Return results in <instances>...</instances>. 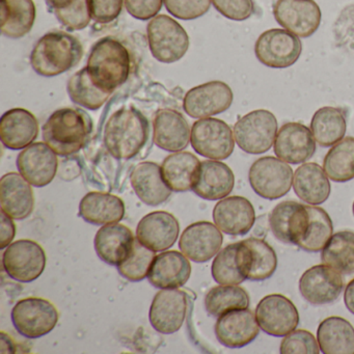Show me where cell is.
I'll return each mask as SVG.
<instances>
[{"label": "cell", "mask_w": 354, "mask_h": 354, "mask_svg": "<svg viewBox=\"0 0 354 354\" xmlns=\"http://www.w3.org/2000/svg\"><path fill=\"white\" fill-rule=\"evenodd\" d=\"M136 237L131 230L120 223L105 225L97 232L95 250L101 260L107 264L118 266L131 252Z\"/></svg>", "instance_id": "30"}, {"label": "cell", "mask_w": 354, "mask_h": 354, "mask_svg": "<svg viewBox=\"0 0 354 354\" xmlns=\"http://www.w3.org/2000/svg\"><path fill=\"white\" fill-rule=\"evenodd\" d=\"M296 196L310 205H320L328 200L330 183L324 169L314 162L304 163L293 176Z\"/></svg>", "instance_id": "32"}, {"label": "cell", "mask_w": 354, "mask_h": 354, "mask_svg": "<svg viewBox=\"0 0 354 354\" xmlns=\"http://www.w3.org/2000/svg\"><path fill=\"white\" fill-rule=\"evenodd\" d=\"M0 202L8 216L17 221L28 218L35 207L32 186L20 174H7L0 180Z\"/></svg>", "instance_id": "28"}, {"label": "cell", "mask_w": 354, "mask_h": 354, "mask_svg": "<svg viewBox=\"0 0 354 354\" xmlns=\"http://www.w3.org/2000/svg\"><path fill=\"white\" fill-rule=\"evenodd\" d=\"M187 296L178 289H163L155 295L149 319L155 330L163 335L177 333L187 314Z\"/></svg>", "instance_id": "17"}, {"label": "cell", "mask_w": 354, "mask_h": 354, "mask_svg": "<svg viewBox=\"0 0 354 354\" xmlns=\"http://www.w3.org/2000/svg\"><path fill=\"white\" fill-rule=\"evenodd\" d=\"M341 273L327 265H316L308 269L299 279V291L302 297L314 304H331L343 291Z\"/></svg>", "instance_id": "18"}, {"label": "cell", "mask_w": 354, "mask_h": 354, "mask_svg": "<svg viewBox=\"0 0 354 354\" xmlns=\"http://www.w3.org/2000/svg\"><path fill=\"white\" fill-rule=\"evenodd\" d=\"M153 138L158 148L167 152H180L189 144V125L179 111L161 109L153 121Z\"/></svg>", "instance_id": "25"}, {"label": "cell", "mask_w": 354, "mask_h": 354, "mask_svg": "<svg viewBox=\"0 0 354 354\" xmlns=\"http://www.w3.org/2000/svg\"><path fill=\"white\" fill-rule=\"evenodd\" d=\"M344 302H345L346 308L354 315V279L346 287L345 293H344Z\"/></svg>", "instance_id": "52"}, {"label": "cell", "mask_w": 354, "mask_h": 354, "mask_svg": "<svg viewBox=\"0 0 354 354\" xmlns=\"http://www.w3.org/2000/svg\"><path fill=\"white\" fill-rule=\"evenodd\" d=\"M12 321L20 335L28 339H38L48 335L57 326L59 312L44 298H24L14 306Z\"/></svg>", "instance_id": "9"}, {"label": "cell", "mask_w": 354, "mask_h": 354, "mask_svg": "<svg viewBox=\"0 0 354 354\" xmlns=\"http://www.w3.org/2000/svg\"><path fill=\"white\" fill-rule=\"evenodd\" d=\"M317 341L324 354H353V326L341 317H329L319 325Z\"/></svg>", "instance_id": "35"}, {"label": "cell", "mask_w": 354, "mask_h": 354, "mask_svg": "<svg viewBox=\"0 0 354 354\" xmlns=\"http://www.w3.org/2000/svg\"><path fill=\"white\" fill-rule=\"evenodd\" d=\"M192 274V265L183 252L169 250L155 257L148 279L159 289L183 287Z\"/></svg>", "instance_id": "27"}, {"label": "cell", "mask_w": 354, "mask_h": 354, "mask_svg": "<svg viewBox=\"0 0 354 354\" xmlns=\"http://www.w3.org/2000/svg\"><path fill=\"white\" fill-rule=\"evenodd\" d=\"M163 3L171 15L181 20L198 19L211 7V0H163Z\"/></svg>", "instance_id": "47"}, {"label": "cell", "mask_w": 354, "mask_h": 354, "mask_svg": "<svg viewBox=\"0 0 354 354\" xmlns=\"http://www.w3.org/2000/svg\"><path fill=\"white\" fill-rule=\"evenodd\" d=\"M211 3L221 15L234 21H244L254 13L252 0H211Z\"/></svg>", "instance_id": "48"}, {"label": "cell", "mask_w": 354, "mask_h": 354, "mask_svg": "<svg viewBox=\"0 0 354 354\" xmlns=\"http://www.w3.org/2000/svg\"><path fill=\"white\" fill-rule=\"evenodd\" d=\"M293 171L285 161L272 156L257 159L248 179L254 192L265 200L283 198L293 185Z\"/></svg>", "instance_id": "8"}, {"label": "cell", "mask_w": 354, "mask_h": 354, "mask_svg": "<svg viewBox=\"0 0 354 354\" xmlns=\"http://www.w3.org/2000/svg\"><path fill=\"white\" fill-rule=\"evenodd\" d=\"M321 260L341 274L354 273V233L339 232L331 236L321 254Z\"/></svg>", "instance_id": "39"}, {"label": "cell", "mask_w": 354, "mask_h": 354, "mask_svg": "<svg viewBox=\"0 0 354 354\" xmlns=\"http://www.w3.org/2000/svg\"><path fill=\"white\" fill-rule=\"evenodd\" d=\"M39 123L30 111L13 109L0 120V138L10 150L28 148L38 138Z\"/></svg>", "instance_id": "29"}, {"label": "cell", "mask_w": 354, "mask_h": 354, "mask_svg": "<svg viewBox=\"0 0 354 354\" xmlns=\"http://www.w3.org/2000/svg\"><path fill=\"white\" fill-rule=\"evenodd\" d=\"M124 0H88L91 17L98 24H111L123 9Z\"/></svg>", "instance_id": "49"}, {"label": "cell", "mask_w": 354, "mask_h": 354, "mask_svg": "<svg viewBox=\"0 0 354 354\" xmlns=\"http://www.w3.org/2000/svg\"><path fill=\"white\" fill-rule=\"evenodd\" d=\"M299 203L294 201H285L275 206L269 216V225L274 237L286 244H291L289 225L292 215Z\"/></svg>", "instance_id": "45"}, {"label": "cell", "mask_w": 354, "mask_h": 354, "mask_svg": "<svg viewBox=\"0 0 354 354\" xmlns=\"http://www.w3.org/2000/svg\"><path fill=\"white\" fill-rule=\"evenodd\" d=\"M259 326L267 335L285 337L295 330L299 315L293 302L281 294L265 296L256 308Z\"/></svg>", "instance_id": "14"}, {"label": "cell", "mask_w": 354, "mask_h": 354, "mask_svg": "<svg viewBox=\"0 0 354 354\" xmlns=\"http://www.w3.org/2000/svg\"><path fill=\"white\" fill-rule=\"evenodd\" d=\"M273 15L279 26L299 38H308L318 30L321 10L314 0H277Z\"/></svg>", "instance_id": "13"}, {"label": "cell", "mask_w": 354, "mask_h": 354, "mask_svg": "<svg viewBox=\"0 0 354 354\" xmlns=\"http://www.w3.org/2000/svg\"><path fill=\"white\" fill-rule=\"evenodd\" d=\"M223 241V234L216 225L200 221L184 230L179 246L189 260L204 263L211 260L221 250Z\"/></svg>", "instance_id": "22"}, {"label": "cell", "mask_w": 354, "mask_h": 354, "mask_svg": "<svg viewBox=\"0 0 354 354\" xmlns=\"http://www.w3.org/2000/svg\"><path fill=\"white\" fill-rule=\"evenodd\" d=\"M82 55L84 48L77 38L55 30L38 41L30 55V64L39 75L55 77L76 67Z\"/></svg>", "instance_id": "2"}, {"label": "cell", "mask_w": 354, "mask_h": 354, "mask_svg": "<svg viewBox=\"0 0 354 354\" xmlns=\"http://www.w3.org/2000/svg\"><path fill=\"white\" fill-rule=\"evenodd\" d=\"M236 260L240 272L250 281H265L277 270V257L274 250L259 238L238 242Z\"/></svg>", "instance_id": "16"}, {"label": "cell", "mask_w": 354, "mask_h": 354, "mask_svg": "<svg viewBox=\"0 0 354 354\" xmlns=\"http://www.w3.org/2000/svg\"><path fill=\"white\" fill-rule=\"evenodd\" d=\"M238 147L248 154H263L274 145L277 120L266 109H257L238 120L234 126Z\"/></svg>", "instance_id": "7"}, {"label": "cell", "mask_w": 354, "mask_h": 354, "mask_svg": "<svg viewBox=\"0 0 354 354\" xmlns=\"http://www.w3.org/2000/svg\"><path fill=\"white\" fill-rule=\"evenodd\" d=\"M130 180L136 196L149 206H158L171 196V189L165 183L157 163H140L132 171Z\"/></svg>", "instance_id": "31"}, {"label": "cell", "mask_w": 354, "mask_h": 354, "mask_svg": "<svg viewBox=\"0 0 354 354\" xmlns=\"http://www.w3.org/2000/svg\"><path fill=\"white\" fill-rule=\"evenodd\" d=\"M148 138V120L133 107L115 111L105 126V147L111 156L122 160L136 156Z\"/></svg>", "instance_id": "4"}, {"label": "cell", "mask_w": 354, "mask_h": 354, "mask_svg": "<svg viewBox=\"0 0 354 354\" xmlns=\"http://www.w3.org/2000/svg\"><path fill=\"white\" fill-rule=\"evenodd\" d=\"M213 221L227 235H245L254 227L256 213L254 206L243 196H229L217 203L213 210Z\"/></svg>", "instance_id": "24"}, {"label": "cell", "mask_w": 354, "mask_h": 354, "mask_svg": "<svg viewBox=\"0 0 354 354\" xmlns=\"http://www.w3.org/2000/svg\"><path fill=\"white\" fill-rule=\"evenodd\" d=\"M55 17L69 30H80L90 24L88 0H73L63 9L55 10Z\"/></svg>", "instance_id": "44"}, {"label": "cell", "mask_w": 354, "mask_h": 354, "mask_svg": "<svg viewBox=\"0 0 354 354\" xmlns=\"http://www.w3.org/2000/svg\"><path fill=\"white\" fill-rule=\"evenodd\" d=\"M237 248L238 243L229 244L217 254L213 261L211 272L213 279L219 285H240L245 281V277L238 268L236 260Z\"/></svg>", "instance_id": "43"}, {"label": "cell", "mask_w": 354, "mask_h": 354, "mask_svg": "<svg viewBox=\"0 0 354 354\" xmlns=\"http://www.w3.org/2000/svg\"><path fill=\"white\" fill-rule=\"evenodd\" d=\"M36 6L32 0H1V32L11 39L26 36L34 28Z\"/></svg>", "instance_id": "36"}, {"label": "cell", "mask_w": 354, "mask_h": 354, "mask_svg": "<svg viewBox=\"0 0 354 354\" xmlns=\"http://www.w3.org/2000/svg\"><path fill=\"white\" fill-rule=\"evenodd\" d=\"M192 148L201 156L212 160L229 158L235 148V138L225 122L213 118L198 120L190 133Z\"/></svg>", "instance_id": "10"}, {"label": "cell", "mask_w": 354, "mask_h": 354, "mask_svg": "<svg viewBox=\"0 0 354 354\" xmlns=\"http://www.w3.org/2000/svg\"><path fill=\"white\" fill-rule=\"evenodd\" d=\"M310 131L319 146L323 148L333 146L345 136V113L335 107L318 109L310 121Z\"/></svg>", "instance_id": "37"}, {"label": "cell", "mask_w": 354, "mask_h": 354, "mask_svg": "<svg viewBox=\"0 0 354 354\" xmlns=\"http://www.w3.org/2000/svg\"><path fill=\"white\" fill-rule=\"evenodd\" d=\"M67 90L70 98L75 104L90 111L101 109L111 95L95 86L88 68H84L70 78Z\"/></svg>", "instance_id": "41"}, {"label": "cell", "mask_w": 354, "mask_h": 354, "mask_svg": "<svg viewBox=\"0 0 354 354\" xmlns=\"http://www.w3.org/2000/svg\"><path fill=\"white\" fill-rule=\"evenodd\" d=\"M273 147L277 158L290 165H299L312 158L316 151V140L306 125L287 123L277 132Z\"/></svg>", "instance_id": "20"}, {"label": "cell", "mask_w": 354, "mask_h": 354, "mask_svg": "<svg viewBox=\"0 0 354 354\" xmlns=\"http://www.w3.org/2000/svg\"><path fill=\"white\" fill-rule=\"evenodd\" d=\"M302 53L300 39L292 32L279 28L263 32L254 45L257 59L271 69H286L299 59Z\"/></svg>", "instance_id": "11"}, {"label": "cell", "mask_w": 354, "mask_h": 354, "mask_svg": "<svg viewBox=\"0 0 354 354\" xmlns=\"http://www.w3.org/2000/svg\"><path fill=\"white\" fill-rule=\"evenodd\" d=\"M11 217L1 212V229H0V250H5L13 241L16 234L15 223Z\"/></svg>", "instance_id": "51"}, {"label": "cell", "mask_w": 354, "mask_h": 354, "mask_svg": "<svg viewBox=\"0 0 354 354\" xmlns=\"http://www.w3.org/2000/svg\"><path fill=\"white\" fill-rule=\"evenodd\" d=\"M333 221L324 209L298 205L289 225L291 244L308 252H318L333 236Z\"/></svg>", "instance_id": "5"}, {"label": "cell", "mask_w": 354, "mask_h": 354, "mask_svg": "<svg viewBox=\"0 0 354 354\" xmlns=\"http://www.w3.org/2000/svg\"><path fill=\"white\" fill-rule=\"evenodd\" d=\"M20 175L35 187H44L55 179L59 160L57 153L45 142H35L24 149L17 158Z\"/></svg>", "instance_id": "19"}, {"label": "cell", "mask_w": 354, "mask_h": 354, "mask_svg": "<svg viewBox=\"0 0 354 354\" xmlns=\"http://www.w3.org/2000/svg\"><path fill=\"white\" fill-rule=\"evenodd\" d=\"M260 326L256 314L248 310H232L218 317L215 335L219 343L231 349H237L252 343L258 337Z\"/></svg>", "instance_id": "21"}, {"label": "cell", "mask_w": 354, "mask_h": 354, "mask_svg": "<svg viewBox=\"0 0 354 354\" xmlns=\"http://www.w3.org/2000/svg\"><path fill=\"white\" fill-rule=\"evenodd\" d=\"M323 169L337 183L354 179V138H343L325 155Z\"/></svg>", "instance_id": "38"}, {"label": "cell", "mask_w": 354, "mask_h": 354, "mask_svg": "<svg viewBox=\"0 0 354 354\" xmlns=\"http://www.w3.org/2000/svg\"><path fill=\"white\" fill-rule=\"evenodd\" d=\"M92 129L90 115L82 109H57L43 126V140L57 155L70 156L84 148Z\"/></svg>", "instance_id": "3"}, {"label": "cell", "mask_w": 354, "mask_h": 354, "mask_svg": "<svg viewBox=\"0 0 354 354\" xmlns=\"http://www.w3.org/2000/svg\"><path fill=\"white\" fill-rule=\"evenodd\" d=\"M201 162L189 152H177L169 155L161 165L163 179L171 192H189L194 187Z\"/></svg>", "instance_id": "34"}, {"label": "cell", "mask_w": 354, "mask_h": 354, "mask_svg": "<svg viewBox=\"0 0 354 354\" xmlns=\"http://www.w3.org/2000/svg\"><path fill=\"white\" fill-rule=\"evenodd\" d=\"M180 225L173 214L156 211L142 217L136 229V238L153 252L169 250L177 241Z\"/></svg>", "instance_id": "23"}, {"label": "cell", "mask_w": 354, "mask_h": 354, "mask_svg": "<svg viewBox=\"0 0 354 354\" xmlns=\"http://www.w3.org/2000/svg\"><path fill=\"white\" fill-rule=\"evenodd\" d=\"M80 214L86 223L95 225L117 223L125 215V204L113 194L90 192L80 202Z\"/></svg>", "instance_id": "33"}, {"label": "cell", "mask_w": 354, "mask_h": 354, "mask_svg": "<svg viewBox=\"0 0 354 354\" xmlns=\"http://www.w3.org/2000/svg\"><path fill=\"white\" fill-rule=\"evenodd\" d=\"M86 68L95 86L113 94L129 77L131 69L129 50L117 39L111 37L101 39L93 46Z\"/></svg>", "instance_id": "1"}, {"label": "cell", "mask_w": 354, "mask_h": 354, "mask_svg": "<svg viewBox=\"0 0 354 354\" xmlns=\"http://www.w3.org/2000/svg\"><path fill=\"white\" fill-rule=\"evenodd\" d=\"M233 100V92L227 84L210 82L188 91L183 109L189 117L205 119L227 111Z\"/></svg>", "instance_id": "15"}, {"label": "cell", "mask_w": 354, "mask_h": 354, "mask_svg": "<svg viewBox=\"0 0 354 354\" xmlns=\"http://www.w3.org/2000/svg\"><path fill=\"white\" fill-rule=\"evenodd\" d=\"M279 352L281 354H318L320 347L310 331L299 329L285 335Z\"/></svg>", "instance_id": "46"}, {"label": "cell", "mask_w": 354, "mask_h": 354, "mask_svg": "<svg viewBox=\"0 0 354 354\" xmlns=\"http://www.w3.org/2000/svg\"><path fill=\"white\" fill-rule=\"evenodd\" d=\"M207 312L213 317H221L232 310L250 306V296L238 285H221L212 288L205 298Z\"/></svg>", "instance_id": "40"}, {"label": "cell", "mask_w": 354, "mask_h": 354, "mask_svg": "<svg viewBox=\"0 0 354 354\" xmlns=\"http://www.w3.org/2000/svg\"><path fill=\"white\" fill-rule=\"evenodd\" d=\"M1 341L6 342V343H7V347L3 348V349H1V352H3V353H8V352H9V353H12V352H14L13 343H12L10 339L9 342H7V339H6L5 333H1Z\"/></svg>", "instance_id": "54"}, {"label": "cell", "mask_w": 354, "mask_h": 354, "mask_svg": "<svg viewBox=\"0 0 354 354\" xmlns=\"http://www.w3.org/2000/svg\"><path fill=\"white\" fill-rule=\"evenodd\" d=\"M149 47L153 57L165 64L183 59L189 47L186 30L173 18L159 15L149 22L147 28Z\"/></svg>", "instance_id": "6"}, {"label": "cell", "mask_w": 354, "mask_h": 354, "mask_svg": "<svg viewBox=\"0 0 354 354\" xmlns=\"http://www.w3.org/2000/svg\"><path fill=\"white\" fill-rule=\"evenodd\" d=\"M72 1H73V0H46L47 5H48V7L51 8L53 11L67 7Z\"/></svg>", "instance_id": "53"}, {"label": "cell", "mask_w": 354, "mask_h": 354, "mask_svg": "<svg viewBox=\"0 0 354 354\" xmlns=\"http://www.w3.org/2000/svg\"><path fill=\"white\" fill-rule=\"evenodd\" d=\"M352 211H353V215H354V202H353V206H352Z\"/></svg>", "instance_id": "55"}, {"label": "cell", "mask_w": 354, "mask_h": 354, "mask_svg": "<svg viewBox=\"0 0 354 354\" xmlns=\"http://www.w3.org/2000/svg\"><path fill=\"white\" fill-rule=\"evenodd\" d=\"M3 269L20 283L36 281L44 272L46 254L40 244L28 239L17 240L3 254Z\"/></svg>", "instance_id": "12"}, {"label": "cell", "mask_w": 354, "mask_h": 354, "mask_svg": "<svg viewBox=\"0 0 354 354\" xmlns=\"http://www.w3.org/2000/svg\"><path fill=\"white\" fill-rule=\"evenodd\" d=\"M234 185L235 176L225 163L205 160L201 162L192 190L204 200H223L231 194Z\"/></svg>", "instance_id": "26"}, {"label": "cell", "mask_w": 354, "mask_h": 354, "mask_svg": "<svg viewBox=\"0 0 354 354\" xmlns=\"http://www.w3.org/2000/svg\"><path fill=\"white\" fill-rule=\"evenodd\" d=\"M155 257V252L146 248L136 238L131 252L121 264L118 265V270L128 281H142L148 277Z\"/></svg>", "instance_id": "42"}, {"label": "cell", "mask_w": 354, "mask_h": 354, "mask_svg": "<svg viewBox=\"0 0 354 354\" xmlns=\"http://www.w3.org/2000/svg\"><path fill=\"white\" fill-rule=\"evenodd\" d=\"M163 0H125L128 13L136 19L146 20L156 17L162 8Z\"/></svg>", "instance_id": "50"}]
</instances>
